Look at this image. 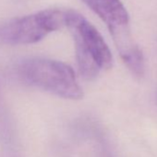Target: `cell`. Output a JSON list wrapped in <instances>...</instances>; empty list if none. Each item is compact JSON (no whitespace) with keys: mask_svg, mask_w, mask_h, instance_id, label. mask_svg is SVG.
<instances>
[{"mask_svg":"<svg viewBox=\"0 0 157 157\" xmlns=\"http://www.w3.org/2000/svg\"><path fill=\"white\" fill-rule=\"evenodd\" d=\"M107 26L117 51L128 68L135 75L144 71V59L140 49L131 36L129 17L120 0H82Z\"/></svg>","mask_w":157,"mask_h":157,"instance_id":"obj_3","label":"cell"},{"mask_svg":"<svg viewBox=\"0 0 157 157\" xmlns=\"http://www.w3.org/2000/svg\"><path fill=\"white\" fill-rule=\"evenodd\" d=\"M62 10H46L0 24V41L10 44L37 43L50 33L65 26Z\"/></svg>","mask_w":157,"mask_h":157,"instance_id":"obj_4","label":"cell"},{"mask_svg":"<svg viewBox=\"0 0 157 157\" xmlns=\"http://www.w3.org/2000/svg\"><path fill=\"white\" fill-rule=\"evenodd\" d=\"M65 26L73 38L78 71L85 80H94L101 70L111 68L112 53L101 33L86 18L77 11L66 10Z\"/></svg>","mask_w":157,"mask_h":157,"instance_id":"obj_1","label":"cell"},{"mask_svg":"<svg viewBox=\"0 0 157 157\" xmlns=\"http://www.w3.org/2000/svg\"><path fill=\"white\" fill-rule=\"evenodd\" d=\"M23 81L35 88L68 100H81L83 91L73 68L61 61L48 58H30L20 66Z\"/></svg>","mask_w":157,"mask_h":157,"instance_id":"obj_2","label":"cell"}]
</instances>
